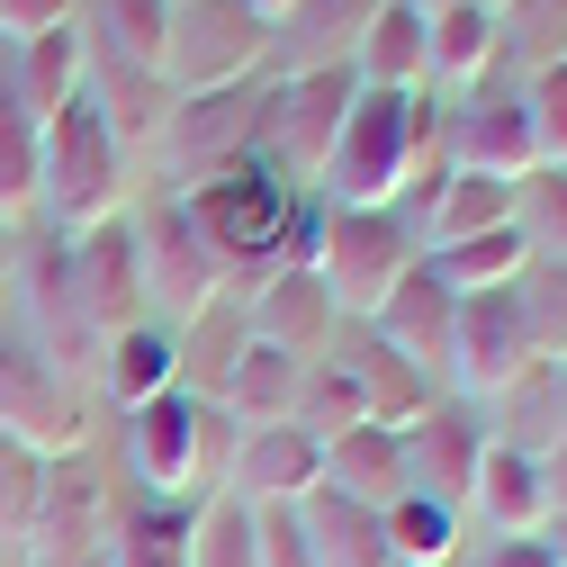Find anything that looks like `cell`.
Here are the masks:
<instances>
[{"label": "cell", "instance_id": "1", "mask_svg": "<svg viewBox=\"0 0 567 567\" xmlns=\"http://www.w3.org/2000/svg\"><path fill=\"white\" fill-rule=\"evenodd\" d=\"M433 91H361L324 154L316 198L324 207H405L423 181H433Z\"/></svg>", "mask_w": 567, "mask_h": 567}, {"label": "cell", "instance_id": "2", "mask_svg": "<svg viewBox=\"0 0 567 567\" xmlns=\"http://www.w3.org/2000/svg\"><path fill=\"white\" fill-rule=\"evenodd\" d=\"M226 460H235V423L207 405L189 379L126 414V468L145 477L154 505H189L207 477H226Z\"/></svg>", "mask_w": 567, "mask_h": 567}, {"label": "cell", "instance_id": "3", "mask_svg": "<svg viewBox=\"0 0 567 567\" xmlns=\"http://www.w3.org/2000/svg\"><path fill=\"white\" fill-rule=\"evenodd\" d=\"M135 261H145V316L172 342L198 333L207 316L226 307V289H235V261L198 235V217L181 207V189H163L145 217H135Z\"/></svg>", "mask_w": 567, "mask_h": 567}, {"label": "cell", "instance_id": "4", "mask_svg": "<svg viewBox=\"0 0 567 567\" xmlns=\"http://www.w3.org/2000/svg\"><path fill=\"white\" fill-rule=\"evenodd\" d=\"M423 261L414 244V217L405 207H324V244H316V279L342 324H370L379 298Z\"/></svg>", "mask_w": 567, "mask_h": 567}, {"label": "cell", "instance_id": "5", "mask_svg": "<svg viewBox=\"0 0 567 567\" xmlns=\"http://www.w3.org/2000/svg\"><path fill=\"white\" fill-rule=\"evenodd\" d=\"M37 217L54 235H91L109 217H126V154L117 135L73 100L54 126H45V189H37Z\"/></svg>", "mask_w": 567, "mask_h": 567}, {"label": "cell", "instance_id": "6", "mask_svg": "<svg viewBox=\"0 0 567 567\" xmlns=\"http://www.w3.org/2000/svg\"><path fill=\"white\" fill-rule=\"evenodd\" d=\"M351 100H361L351 63H333V73H279L270 100H261V145H252V154L289 181V189H316L333 135H342V117H351Z\"/></svg>", "mask_w": 567, "mask_h": 567}, {"label": "cell", "instance_id": "7", "mask_svg": "<svg viewBox=\"0 0 567 567\" xmlns=\"http://www.w3.org/2000/svg\"><path fill=\"white\" fill-rule=\"evenodd\" d=\"M181 207L198 217V235L217 244L235 270H261L270 252H279V226H289V207H298V189L279 181L261 154L252 163H226V172H207V181H189L181 189Z\"/></svg>", "mask_w": 567, "mask_h": 567}, {"label": "cell", "instance_id": "8", "mask_svg": "<svg viewBox=\"0 0 567 567\" xmlns=\"http://www.w3.org/2000/svg\"><path fill=\"white\" fill-rule=\"evenodd\" d=\"M261 63H270V28L244 10V0H172V45H163L172 100L226 91V82H261Z\"/></svg>", "mask_w": 567, "mask_h": 567}, {"label": "cell", "instance_id": "9", "mask_svg": "<svg viewBox=\"0 0 567 567\" xmlns=\"http://www.w3.org/2000/svg\"><path fill=\"white\" fill-rule=\"evenodd\" d=\"M433 163H442V172H486V181H523V172L540 163L523 82L486 73L477 91H460L451 117H433Z\"/></svg>", "mask_w": 567, "mask_h": 567}, {"label": "cell", "instance_id": "10", "mask_svg": "<svg viewBox=\"0 0 567 567\" xmlns=\"http://www.w3.org/2000/svg\"><path fill=\"white\" fill-rule=\"evenodd\" d=\"M0 433L28 442L37 460L82 451V433H91V396H82V379H63L28 333H0Z\"/></svg>", "mask_w": 567, "mask_h": 567}, {"label": "cell", "instance_id": "11", "mask_svg": "<svg viewBox=\"0 0 567 567\" xmlns=\"http://www.w3.org/2000/svg\"><path fill=\"white\" fill-rule=\"evenodd\" d=\"M261 100H270V82H226V91H189V100H172V117H163V163L181 172V189L189 181H207V172H226V163H252V145H261Z\"/></svg>", "mask_w": 567, "mask_h": 567}, {"label": "cell", "instance_id": "12", "mask_svg": "<svg viewBox=\"0 0 567 567\" xmlns=\"http://www.w3.org/2000/svg\"><path fill=\"white\" fill-rule=\"evenodd\" d=\"M109 532H117V505L82 451L45 460V505L28 523V567H109Z\"/></svg>", "mask_w": 567, "mask_h": 567}, {"label": "cell", "instance_id": "13", "mask_svg": "<svg viewBox=\"0 0 567 567\" xmlns=\"http://www.w3.org/2000/svg\"><path fill=\"white\" fill-rule=\"evenodd\" d=\"M244 307V333L270 342V351H289V361H324V342H333V298H324V279L316 270H289V261H261V270H235V289Z\"/></svg>", "mask_w": 567, "mask_h": 567}, {"label": "cell", "instance_id": "14", "mask_svg": "<svg viewBox=\"0 0 567 567\" xmlns=\"http://www.w3.org/2000/svg\"><path fill=\"white\" fill-rule=\"evenodd\" d=\"M73 298H82L91 351H109L126 324H154L145 316V261H135V217H109V226L73 235Z\"/></svg>", "mask_w": 567, "mask_h": 567}, {"label": "cell", "instance_id": "15", "mask_svg": "<svg viewBox=\"0 0 567 567\" xmlns=\"http://www.w3.org/2000/svg\"><path fill=\"white\" fill-rule=\"evenodd\" d=\"M486 414L477 405H433L414 423V433H396V451H405V495H423V505H442V514H460L468 523V486H477V460H486Z\"/></svg>", "mask_w": 567, "mask_h": 567}, {"label": "cell", "instance_id": "16", "mask_svg": "<svg viewBox=\"0 0 567 567\" xmlns=\"http://www.w3.org/2000/svg\"><path fill=\"white\" fill-rule=\"evenodd\" d=\"M523 370H532V333H523L514 289L460 298V316H451V370H442V379H460V396H468V405H495Z\"/></svg>", "mask_w": 567, "mask_h": 567}, {"label": "cell", "instance_id": "17", "mask_svg": "<svg viewBox=\"0 0 567 567\" xmlns=\"http://www.w3.org/2000/svg\"><path fill=\"white\" fill-rule=\"evenodd\" d=\"M451 316H460V298L442 289V270H433V261H414V270L396 279V289L379 298L370 342H379V351H396L405 370L442 379V370H451Z\"/></svg>", "mask_w": 567, "mask_h": 567}, {"label": "cell", "instance_id": "18", "mask_svg": "<svg viewBox=\"0 0 567 567\" xmlns=\"http://www.w3.org/2000/svg\"><path fill=\"white\" fill-rule=\"evenodd\" d=\"M324 477V451L298 433V423H270V433H235V460H226V495L252 514L270 505H307Z\"/></svg>", "mask_w": 567, "mask_h": 567}, {"label": "cell", "instance_id": "19", "mask_svg": "<svg viewBox=\"0 0 567 567\" xmlns=\"http://www.w3.org/2000/svg\"><path fill=\"white\" fill-rule=\"evenodd\" d=\"M514 226V181H486V172H433L414 189V244L423 252H451L468 235Z\"/></svg>", "mask_w": 567, "mask_h": 567}, {"label": "cell", "instance_id": "20", "mask_svg": "<svg viewBox=\"0 0 567 567\" xmlns=\"http://www.w3.org/2000/svg\"><path fill=\"white\" fill-rule=\"evenodd\" d=\"M298 379H307V361H289V351H270V342L244 333V351L217 370L207 405H217L235 433H270V423H289V414H298Z\"/></svg>", "mask_w": 567, "mask_h": 567}, {"label": "cell", "instance_id": "21", "mask_svg": "<svg viewBox=\"0 0 567 567\" xmlns=\"http://www.w3.org/2000/svg\"><path fill=\"white\" fill-rule=\"evenodd\" d=\"M468 523H477L486 540H532V532L549 523V477H540V460L486 442L477 486H468Z\"/></svg>", "mask_w": 567, "mask_h": 567}, {"label": "cell", "instance_id": "22", "mask_svg": "<svg viewBox=\"0 0 567 567\" xmlns=\"http://www.w3.org/2000/svg\"><path fill=\"white\" fill-rule=\"evenodd\" d=\"M82 73H91V45H82V28H54V37H28V45H10V100L28 109V126H54L63 109L82 100Z\"/></svg>", "mask_w": 567, "mask_h": 567}, {"label": "cell", "instance_id": "23", "mask_svg": "<svg viewBox=\"0 0 567 567\" xmlns=\"http://www.w3.org/2000/svg\"><path fill=\"white\" fill-rule=\"evenodd\" d=\"M370 19H379V0H298V10L270 28V63L279 73H333V63H351V45H361Z\"/></svg>", "mask_w": 567, "mask_h": 567}, {"label": "cell", "instance_id": "24", "mask_svg": "<svg viewBox=\"0 0 567 567\" xmlns=\"http://www.w3.org/2000/svg\"><path fill=\"white\" fill-rule=\"evenodd\" d=\"M82 109L117 135V154H135V145H154V135H163V117H172V82H163V73H135V63L91 54V73H82Z\"/></svg>", "mask_w": 567, "mask_h": 567}, {"label": "cell", "instance_id": "25", "mask_svg": "<svg viewBox=\"0 0 567 567\" xmlns=\"http://www.w3.org/2000/svg\"><path fill=\"white\" fill-rule=\"evenodd\" d=\"M324 495H342V505H361V514H388L396 495H405V451L396 433H379V423H361V433H342L324 442Z\"/></svg>", "mask_w": 567, "mask_h": 567}, {"label": "cell", "instance_id": "26", "mask_svg": "<svg viewBox=\"0 0 567 567\" xmlns=\"http://www.w3.org/2000/svg\"><path fill=\"white\" fill-rule=\"evenodd\" d=\"M495 73V10H442V19H423V91H477Z\"/></svg>", "mask_w": 567, "mask_h": 567}, {"label": "cell", "instance_id": "27", "mask_svg": "<svg viewBox=\"0 0 567 567\" xmlns=\"http://www.w3.org/2000/svg\"><path fill=\"white\" fill-rule=\"evenodd\" d=\"M82 45L109 63H135V73H163V45H172V0H82Z\"/></svg>", "mask_w": 567, "mask_h": 567}, {"label": "cell", "instance_id": "28", "mask_svg": "<svg viewBox=\"0 0 567 567\" xmlns=\"http://www.w3.org/2000/svg\"><path fill=\"white\" fill-rule=\"evenodd\" d=\"M567 63V0H495V73L540 82Z\"/></svg>", "mask_w": 567, "mask_h": 567}, {"label": "cell", "instance_id": "29", "mask_svg": "<svg viewBox=\"0 0 567 567\" xmlns=\"http://www.w3.org/2000/svg\"><path fill=\"white\" fill-rule=\"evenodd\" d=\"M505 451H532V460H549L558 442H567V388H558V361H532L505 396H495V423H486Z\"/></svg>", "mask_w": 567, "mask_h": 567}, {"label": "cell", "instance_id": "30", "mask_svg": "<svg viewBox=\"0 0 567 567\" xmlns=\"http://www.w3.org/2000/svg\"><path fill=\"white\" fill-rule=\"evenodd\" d=\"M351 82L361 91H423V10L379 0V19L351 45Z\"/></svg>", "mask_w": 567, "mask_h": 567}, {"label": "cell", "instance_id": "31", "mask_svg": "<svg viewBox=\"0 0 567 567\" xmlns=\"http://www.w3.org/2000/svg\"><path fill=\"white\" fill-rule=\"evenodd\" d=\"M100 388H109V405H145V396H163V388H181V342L163 333V324H126L109 351H100V370H91Z\"/></svg>", "mask_w": 567, "mask_h": 567}, {"label": "cell", "instance_id": "32", "mask_svg": "<svg viewBox=\"0 0 567 567\" xmlns=\"http://www.w3.org/2000/svg\"><path fill=\"white\" fill-rule=\"evenodd\" d=\"M351 370H361V396H370V423H379V433H414V423L442 405V388L423 379V370H405L396 351H379V342L351 351Z\"/></svg>", "mask_w": 567, "mask_h": 567}, {"label": "cell", "instance_id": "33", "mask_svg": "<svg viewBox=\"0 0 567 567\" xmlns=\"http://www.w3.org/2000/svg\"><path fill=\"white\" fill-rule=\"evenodd\" d=\"M298 433L324 451V442H342V433H361L370 423V396H361V370L351 361H307V379H298Z\"/></svg>", "mask_w": 567, "mask_h": 567}, {"label": "cell", "instance_id": "34", "mask_svg": "<svg viewBox=\"0 0 567 567\" xmlns=\"http://www.w3.org/2000/svg\"><path fill=\"white\" fill-rule=\"evenodd\" d=\"M45 189V126H28V109L0 82V226H28Z\"/></svg>", "mask_w": 567, "mask_h": 567}, {"label": "cell", "instance_id": "35", "mask_svg": "<svg viewBox=\"0 0 567 567\" xmlns=\"http://www.w3.org/2000/svg\"><path fill=\"white\" fill-rule=\"evenodd\" d=\"M423 261L442 270V289H451V298H486V289H514L532 252H523V235H514V226H495V235H468V244L423 252Z\"/></svg>", "mask_w": 567, "mask_h": 567}, {"label": "cell", "instance_id": "36", "mask_svg": "<svg viewBox=\"0 0 567 567\" xmlns=\"http://www.w3.org/2000/svg\"><path fill=\"white\" fill-rule=\"evenodd\" d=\"M109 567H189V505H126L109 532Z\"/></svg>", "mask_w": 567, "mask_h": 567}, {"label": "cell", "instance_id": "37", "mask_svg": "<svg viewBox=\"0 0 567 567\" xmlns=\"http://www.w3.org/2000/svg\"><path fill=\"white\" fill-rule=\"evenodd\" d=\"M379 540H388V567H451L460 558V514L423 505V495H396L379 514Z\"/></svg>", "mask_w": 567, "mask_h": 567}, {"label": "cell", "instance_id": "38", "mask_svg": "<svg viewBox=\"0 0 567 567\" xmlns=\"http://www.w3.org/2000/svg\"><path fill=\"white\" fill-rule=\"evenodd\" d=\"M514 235L532 261H567V163H532L514 181Z\"/></svg>", "mask_w": 567, "mask_h": 567}, {"label": "cell", "instance_id": "39", "mask_svg": "<svg viewBox=\"0 0 567 567\" xmlns=\"http://www.w3.org/2000/svg\"><path fill=\"white\" fill-rule=\"evenodd\" d=\"M514 307L532 333V361H567V261H523Z\"/></svg>", "mask_w": 567, "mask_h": 567}, {"label": "cell", "instance_id": "40", "mask_svg": "<svg viewBox=\"0 0 567 567\" xmlns=\"http://www.w3.org/2000/svg\"><path fill=\"white\" fill-rule=\"evenodd\" d=\"M189 567H252V505L235 495L189 505Z\"/></svg>", "mask_w": 567, "mask_h": 567}, {"label": "cell", "instance_id": "41", "mask_svg": "<svg viewBox=\"0 0 567 567\" xmlns=\"http://www.w3.org/2000/svg\"><path fill=\"white\" fill-rule=\"evenodd\" d=\"M37 505H45V460L28 451V442H10L0 433V540H28V523H37Z\"/></svg>", "mask_w": 567, "mask_h": 567}, {"label": "cell", "instance_id": "42", "mask_svg": "<svg viewBox=\"0 0 567 567\" xmlns=\"http://www.w3.org/2000/svg\"><path fill=\"white\" fill-rule=\"evenodd\" d=\"M252 567H316V540H307V514L298 505L252 514Z\"/></svg>", "mask_w": 567, "mask_h": 567}, {"label": "cell", "instance_id": "43", "mask_svg": "<svg viewBox=\"0 0 567 567\" xmlns=\"http://www.w3.org/2000/svg\"><path fill=\"white\" fill-rule=\"evenodd\" d=\"M523 109H532L540 163H567V63H558V73H540V82H523Z\"/></svg>", "mask_w": 567, "mask_h": 567}, {"label": "cell", "instance_id": "44", "mask_svg": "<svg viewBox=\"0 0 567 567\" xmlns=\"http://www.w3.org/2000/svg\"><path fill=\"white\" fill-rule=\"evenodd\" d=\"M82 0H0V45H28V37H54L73 28Z\"/></svg>", "mask_w": 567, "mask_h": 567}, {"label": "cell", "instance_id": "45", "mask_svg": "<svg viewBox=\"0 0 567 567\" xmlns=\"http://www.w3.org/2000/svg\"><path fill=\"white\" fill-rule=\"evenodd\" d=\"M468 567H558V558H549V540L532 532V540H486Z\"/></svg>", "mask_w": 567, "mask_h": 567}, {"label": "cell", "instance_id": "46", "mask_svg": "<svg viewBox=\"0 0 567 567\" xmlns=\"http://www.w3.org/2000/svg\"><path fill=\"white\" fill-rule=\"evenodd\" d=\"M10 279H19V226H0V316H10Z\"/></svg>", "mask_w": 567, "mask_h": 567}, {"label": "cell", "instance_id": "47", "mask_svg": "<svg viewBox=\"0 0 567 567\" xmlns=\"http://www.w3.org/2000/svg\"><path fill=\"white\" fill-rule=\"evenodd\" d=\"M540 477H549V514H567V442L540 460Z\"/></svg>", "mask_w": 567, "mask_h": 567}, {"label": "cell", "instance_id": "48", "mask_svg": "<svg viewBox=\"0 0 567 567\" xmlns=\"http://www.w3.org/2000/svg\"><path fill=\"white\" fill-rule=\"evenodd\" d=\"M405 10H423V19H442V10H495V0H405Z\"/></svg>", "mask_w": 567, "mask_h": 567}, {"label": "cell", "instance_id": "49", "mask_svg": "<svg viewBox=\"0 0 567 567\" xmlns=\"http://www.w3.org/2000/svg\"><path fill=\"white\" fill-rule=\"evenodd\" d=\"M244 10H252L261 28H279V19H289V10H298V0H244Z\"/></svg>", "mask_w": 567, "mask_h": 567}, {"label": "cell", "instance_id": "50", "mask_svg": "<svg viewBox=\"0 0 567 567\" xmlns=\"http://www.w3.org/2000/svg\"><path fill=\"white\" fill-rule=\"evenodd\" d=\"M540 540H549V558L567 567V514H549V523H540Z\"/></svg>", "mask_w": 567, "mask_h": 567}]
</instances>
